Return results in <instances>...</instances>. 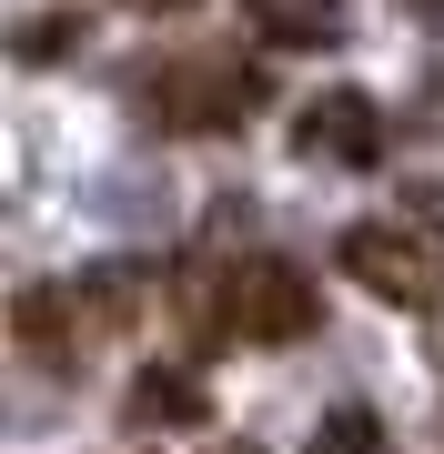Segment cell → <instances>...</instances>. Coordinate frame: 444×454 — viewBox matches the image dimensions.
Segmentation results:
<instances>
[{
    "instance_id": "cell-2",
    "label": "cell",
    "mask_w": 444,
    "mask_h": 454,
    "mask_svg": "<svg viewBox=\"0 0 444 454\" xmlns=\"http://www.w3.org/2000/svg\"><path fill=\"white\" fill-rule=\"evenodd\" d=\"M202 324H222V333H243V343H303L313 324H323V293H313L303 262L253 253V262H232V273L202 283Z\"/></svg>"
},
{
    "instance_id": "cell-10",
    "label": "cell",
    "mask_w": 444,
    "mask_h": 454,
    "mask_svg": "<svg viewBox=\"0 0 444 454\" xmlns=\"http://www.w3.org/2000/svg\"><path fill=\"white\" fill-rule=\"evenodd\" d=\"M132 11H152V20H172V11H192V0H132Z\"/></svg>"
},
{
    "instance_id": "cell-3",
    "label": "cell",
    "mask_w": 444,
    "mask_h": 454,
    "mask_svg": "<svg viewBox=\"0 0 444 454\" xmlns=\"http://www.w3.org/2000/svg\"><path fill=\"white\" fill-rule=\"evenodd\" d=\"M263 101V71L232 61V51H192V61L142 71V112L172 131H243V112Z\"/></svg>"
},
{
    "instance_id": "cell-8",
    "label": "cell",
    "mask_w": 444,
    "mask_h": 454,
    "mask_svg": "<svg viewBox=\"0 0 444 454\" xmlns=\"http://www.w3.org/2000/svg\"><path fill=\"white\" fill-rule=\"evenodd\" d=\"M313 454H384V414L374 404H333L313 424Z\"/></svg>"
},
{
    "instance_id": "cell-12",
    "label": "cell",
    "mask_w": 444,
    "mask_h": 454,
    "mask_svg": "<svg viewBox=\"0 0 444 454\" xmlns=\"http://www.w3.org/2000/svg\"><path fill=\"white\" fill-rule=\"evenodd\" d=\"M213 454H263V444H213Z\"/></svg>"
},
{
    "instance_id": "cell-6",
    "label": "cell",
    "mask_w": 444,
    "mask_h": 454,
    "mask_svg": "<svg viewBox=\"0 0 444 454\" xmlns=\"http://www.w3.org/2000/svg\"><path fill=\"white\" fill-rule=\"evenodd\" d=\"M243 20H253L273 51H333L354 11H344V0H243Z\"/></svg>"
},
{
    "instance_id": "cell-5",
    "label": "cell",
    "mask_w": 444,
    "mask_h": 454,
    "mask_svg": "<svg viewBox=\"0 0 444 454\" xmlns=\"http://www.w3.org/2000/svg\"><path fill=\"white\" fill-rule=\"evenodd\" d=\"M293 152H303V162H374V152H384V112L363 91H323V101H303Z\"/></svg>"
},
{
    "instance_id": "cell-11",
    "label": "cell",
    "mask_w": 444,
    "mask_h": 454,
    "mask_svg": "<svg viewBox=\"0 0 444 454\" xmlns=\"http://www.w3.org/2000/svg\"><path fill=\"white\" fill-rule=\"evenodd\" d=\"M404 11H414V20H444V0H404Z\"/></svg>"
},
{
    "instance_id": "cell-9",
    "label": "cell",
    "mask_w": 444,
    "mask_h": 454,
    "mask_svg": "<svg viewBox=\"0 0 444 454\" xmlns=\"http://www.w3.org/2000/svg\"><path fill=\"white\" fill-rule=\"evenodd\" d=\"M82 31H91L82 11H31L11 51H20V61H71V51H82Z\"/></svg>"
},
{
    "instance_id": "cell-1",
    "label": "cell",
    "mask_w": 444,
    "mask_h": 454,
    "mask_svg": "<svg viewBox=\"0 0 444 454\" xmlns=\"http://www.w3.org/2000/svg\"><path fill=\"white\" fill-rule=\"evenodd\" d=\"M142 313V273L132 262H101V273H71V283H31L11 303V333L31 343L41 364H82L101 333H121Z\"/></svg>"
},
{
    "instance_id": "cell-7",
    "label": "cell",
    "mask_w": 444,
    "mask_h": 454,
    "mask_svg": "<svg viewBox=\"0 0 444 454\" xmlns=\"http://www.w3.org/2000/svg\"><path fill=\"white\" fill-rule=\"evenodd\" d=\"M121 414L132 424H213V394H202V373H182V364H142L132 394H121Z\"/></svg>"
},
{
    "instance_id": "cell-4",
    "label": "cell",
    "mask_w": 444,
    "mask_h": 454,
    "mask_svg": "<svg viewBox=\"0 0 444 454\" xmlns=\"http://www.w3.org/2000/svg\"><path fill=\"white\" fill-rule=\"evenodd\" d=\"M333 262L374 293V303H394V313H425L444 273H434V253H425V232H404V223H354L344 243H333Z\"/></svg>"
}]
</instances>
